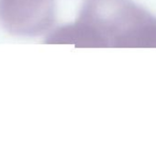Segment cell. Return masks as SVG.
<instances>
[{"label": "cell", "instance_id": "6da1fadb", "mask_svg": "<svg viewBox=\"0 0 156 157\" xmlns=\"http://www.w3.org/2000/svg\"><path fill=\"white\" fill-rule=\"evenodd\" d=\"M49 40L78 46H153L156 19L127 0H88L79 20Z\"/></svg>", "mask_w": 156, "mask_h": 157}, {"label": "cell", "instance_id": "7a4b0ae2", "mask_svg": "<svg viewBox=\"0 0 156 157\" xmlns=\"http://www.w3.org/2000/svg\"><path fill=\"white\" fill-rule=\"evenodd\" d=\"M0 21L7 31L16 35L42 33L53 21V1L0 0Z\"/></svg>", "mask_w": 156, "mask_h": 157}]
</instances>
